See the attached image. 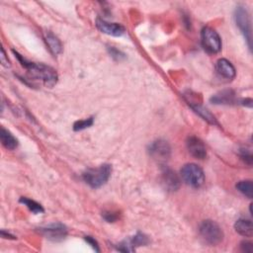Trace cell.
Masks as SVG:
<instances>
[{
  "label": "cell",
  "instance_id": "1",
  "mask_svg": "<svg viewBox=\"0 0 253 253\" xmlns=\"http://www.w3.org/2000/svg\"><path fill=\"white\" fill-rule=\"evenodd\" d=\"M12 51L15 54L17 60L20 62L21 66L25 69H27L28 74L31 76V78L35 80H41L44 85L49 88L53 87L55 84H57L59 76L57 71H55L52 67L46 66L44 64H36V63L28 62L18 51H15L14 50Z\"/></svg>",
  "mask_w": 253,
  "mask_h": 253
},
{
  "label": "cell",
  "instance_id": "2",
  "mask_svg": "<svg viewBox=\"0 0 253 253\" xmlns=\"http://www.w3.org/2000/svg\"><path fill=\"white\" fill-rule=\"evenodd\" d=\"M112 173V166L104 163L95 168H89L83 173L82 177L91 188L98 189L107 183Z\"/></svg>",
  "mask_w": 253,
  "mask_h": 253
},
{
  "label": "cell",
  "instance_id": "3",
  "mask_svg": "<svg viewBox=\"0 0 253 253\" xmlns=\"http://www.w3.org/2000/svg\"><path fill=\"white\" fill-rule=\"evenodd\" d=\"M182 180L192 188H200L205 183V173L202 168L195 163H187L181 169Z\"/></svg>",
  "mask_w": 253,
  "mask_h": 253
},
{
  "label": "cell",
  "instance_id": "4",
  "mask_svg": "<svg viewBox=\"0 0 253 253\" xmlns=\"http://www.w3.org/2000/svg\"><path fill=\"white\" fill-rule=\"evenodd\" d=\"M199 232L203 239L211 245H218L223 240V232L214 220H204L201 223Z\"/></svg>",
  "mask_w": 253,
  "mask_h": 253
},
{
  "label": "cell",
  "instance_id": "5",
  "mask_svg": "<svg viewBox=\"0 0 253 253\" xmlns=\"http://www.w3.org/2000/svg\"><path fill=\"white\" fill-rule=\"evenodd\" d=\"M235 20L236 26L243 35L248 48L251 50L252 43V33H251V21L249 17V13L245 6L238 5L235 10Z\"/></svg>",
  "mask_w": 253,
  "mask_h": 253
},
{
  "label": "cell",
  "instance_id": "6",
  "mask_svg": "<svg viewBox=\"0 0 253 253\" xmlns=\"http://www.w3.org/2000/svg\"><path fill=\"white\" fill-rule=\"evenodd\" d=\"M201 41L204 50L209 53H218L221 50V39L218 32L211 27H204L201 32Z\"/></svg>",
  "mask_w": 253,
  "mask_h": 253
},
{
  "label": "cell",
  "instance_id": "7",
  "mask_svg": "<svg viewBox=\"0 0 253 253\" xmlns=\"http://www.w3.org/2000/svg\"><path fill=\"white\" fill-rule=\"evenodd\" d=\"M149 153L153 160L159 164H164L170 158L171 148L166 140L159 138L150 145Z\"/></svg>",
  "mask_w": 253,
  "mask_h": 253
},
{
  "label": "cell",
  "instance_id": "8",
  "mask_svg": "<svg viewBox=\"0 0 253 253\" xmlns=\"http://www.w3.org/2000/svg\"><path fill=\"white\" fill-rule=\"evenodd\" d=\"M39 232L49 240L59 242L64 240L67 236V228L63 223H51L39 229Z\"/></svg>",
  "mask_w": 253,
  "mask_h": 253
},
{
  "label": "cell",
  "instance_id": "9",
  "mask_svg": "<svg viewBox=\"0 0 253 253\" xmlns=\"http://www.w3.org/2000/svg\"><path fill=\"white\" fill-rule=\"evenodd\" d=\"M150 243V238L148 236L142 233H137L135 236L131 237L128 240H125L118 244L117 249L123 252H133L135 250V247L145 246Z\"/></svg>",
  "mask_w": 253,
  "mask_h": 253
},
{
  "label": "cell",
  "instance_id": "10",
  "mask_svg": "<svg viewBox=\"0 0 253 253\" xmlns=\"http://www.w3.org/2000/svg\"><path fill=\"white\" fill-rule=\"evenodd\" d=\"M186 145L189 153L197 159H205L207 157V150L202 140L195 135L188 136Z\"/></svg>",
  "mask_w": 253,
  "mask_h": 253
},
{
  "label": "cell",
  "instance_id": "11",
  "mask_svg": "<svg viewBox=\"0 0 253 253\" xmlns=\"http://www.w3.org/2000/svg\"><path fill=\"white\" fill-rule=\"evenodd\" d=\"M96 27L103 34L112 37H121L125 34V28L122 25L118 23H110L100 18L96 20Z\"/></svg>",
  "mask_w": 253,
  "mask_h": 253
},
{
  "label": "cell",
  "instance_id": "12",
  "mask_svg": "<svg viewBox=\"0 0 253 253\" xmlns=\"http://www.w3.org/2000/svg\"><path fill=\"white\" fill-rule=\"evenodd\" d=\"M161 183L167 191L170 192H175L180 187V179L178 175L168 167H164L161 172Z\"/></svg>",
  "mask_w": 253,
  "mask_h": 253
},
{
  "label": "cell",
  "instance_id": "13",
  "mask_svg": "<svg viewBox=\"0 0 253 253\" xmlns=\"http://www.w3.org/2000/svg\"><path fill=\"white\" fill-rule=\"evenodd\" d=\"M216 71L219 74V76L227 80H233L236 75L235 67L231 62H229L226 59H219L217 62Z\"/></svg>",
  "mask_w": 253,
  "mask_h": 253
},
{
  "label": "cell",
  "instance_id": "14",
  "mask_svg": "<svg viewBox=\"0 0 253 253\" xmlns=\"http://www.w3.org/2000/svg\"><path fill=\"white\" fill-rule=\"evenodd\" d=\"M211 102L216 105H232L236 103V94L233 90H223L211 97Z\"/></svg>",
  "mask_w": 253,
  "mask_h": 253
},
{
  "label": "cell",
  "instance_id": "15",
  "mask_svg": "<svg viewBox=\"0 0 253 253\" xmlns=\"http://www.w3.org/2000/svg\"><path fill=\"white\" fill-rule=\"evenodd\" d=\"M187 102L189 103V105L196 112V113L198 114L201 118H203L205 121H207L209 124H212V125L218 124L216 117L211 113V112L208 109L203 107L200 103L193 102V101H187Z\"/></svg>",
  "mask_w": 253,
  "mask_h": 253
},
{
  "label": "cell",
  "instance_id": "16",
  "mask_svg": "<svg viewBox=\"0 0 253 253\" xmlns=\"http://www.w3.org/2000/svg\"><path fill=\"white\" fill-rule=\"evenodd\" d=\"M45 41L47 43V46L49 47L50 51L54 55V57H57V55L62 53L63 44L57 36H54L51 32H47L45 36Z\"/></svg>",
  "mask_w": 253,
  "mask_h": 253
},
{
  "label": "cell",
  "instance_id": "17",
  "mask_svg": "<svg viewBox=\"0 0 253 253\" xmlns=\"http://www.w3.org/2000/svg\"><path fill=\"white\" fill-rule=\"evenodd\" d=\"M235 229L236 233L245 237H251L253 236L252 221L247 219H239L235 223Z\"/></svg>",
  "mask_w": 253,
  "mask_h": 253
},
{
  "label": "cell",
  "instance_id": "18",
  "mask_svg": "<svg viewBox=\"0 0 253 253\" xmlns=\"http://www.w3.org/2000/svg\"><path fill=\"white\" fill-rule=\"evenodd\" d=\"M0 139H1L2 146L9 151H13L17 149L18 147V140L17 138L7 130L4 128L1 129V133H0Z\"/></svg>",
  "mask_w": 253,
  "mask_h": 253
},
{
  "label": "cell",
  "instance_id": "19",
  "mask_svg": "<svg viewBox=\"0 0 253 253\" xmlns=\"http://www.w3.org/2000/svg\"><path fill=\"white\" fill-rule=\"evenodd\" d=\"M19 202L21 204H23L24 206H26L28 209H29L33 214L35 215H38V214H42L44 213V208L42 207L41 204L37 203L36 201L34 200H31L29 198H26V197H22V198H20Z\"/></svg>",
  "mask_w": 253,
  "mask_h": 253
},
{
  "label": "cell",
  "instance_id": "20",
  "mask_svg": "<svg viewBox=\"0 0 253 253\" xmlns=\"http://www.w3.org/2000/svg\"><path fill=\"white\" fill-rule=\"evenodd\" d=\"M236 189L248 199H252L253 196V185L251 180H242L236 184Z\"/></svg>",
  "mask_w": 253,
  "mask_h": 253
},
{
  "label": "cell",
  "instance_id": "21",
  "mask_svg": "<svg viewBox=\"0 0 253 253\" xmlns=\"http://www.w3.org/2000/svg\"><path fill=\"white\" fill-rule=\"evenodd\" d=\"M93 123H94L93 117H90V118H87V119H84V120L76 121V122L73 124V130H74L75 132L83 131V130L90 128V127L93 125Z\"/></svg>",
  "mask_w": 253,
  "mask_h": 253
},
{
  "label": "cell",
  "instance_id": "22",
  "mask_svg": "<svg viewBox=\"0 0 253 253\" xmlns=\"http://www.w3.org/2000/svg\"><path fill=\"white\" fill-rule=\"evenodd\" d=\"M239 156L240 158L248 165H251L252 164V154H251V152L247 149H240L239 150Z\"/></svg>",
  "mask_w": 253,
  "mask_h": 253
},
{
  "label": "cell",
  "instance_id": "23",
  "mask_svg": "<svg viewBox=\"0 0 253 253\" xmlns=\"http://www.w3.org/2000/svg\"><path fill=\"white\" fill-rule=\"evenodd\" d=\"M102 217L107 222H115L119 219V214L116 212L109 211V212H104L102 214Z\"/></svg>",
  "mask_w": 253,
  "mask_h": 253
},
{
  "label": "cell",
  "instance_id": "24",
  "mask_svg": "<svg viewBox=\"0 0 253 253\" xmlns=\"http://www.w3.org/2000/svg\"><path fill=\"white\" fill-rule=\"evenodd\" d=\"M108 50H109L111 57L114 58L116 61H121V60L125 59V53H123L121 51H119L113 47H110Z\"/></svg>",
  "mask_w": 253,
  "mask_h": 253
},
{
  "label": "cell",
  "instance_id": "25",
  "mask_svg": "<svg viewBox=\"0 0 253 253\" xmlns=\"http://www.w3.org/2000/svg\"><path fill=\"white\" fill-rule=\"evenodd\" d=\"M84 239H85V241H86L89 245H91V247H92L93 249H95V251H97V252L100 251L99 244H98V242L95 240V238H93L92 236H85V237H84Z\"/></svg>",
  "mask_w": 253,
  "mask_h": 253
},
{
  "label": "cell",
  "instance_id": "26",
  "mask_svg": "<svg viewBox=\"0 0 253 253\" xmlns=\"http://www.w3.org/2000/svg\"><path fill=\"white\" fill-rule=\"evenodd\" d=\"M240 248L243 252L246 253H251L253 251V244L249 241H242L240 243Z\"/></svg>",
  "mask_w": 253,
  "mask_h": 253
},
{
  "label": "cell",
  "instance_id": "27",
  "mask_svg": "<svg viewBox=\"0 0 253 253\" xmlns=\"http://www.w3.org/2000/svg\"><path fill=\"white\" fill-rule=\"evenodd\" d=\"M1 63H2V66L5 67H8L10 66L8 59L6 58V53H5V51L3 48L1 49Z\"/></svg>",
  "mask_w": 253,
  "mask_h": 253
},
{
  "label": "cell",
  "instance_id": "28",
  "mask_svg": "<svg viewBox=\"0 0 253 253\" xmlns=\"http://www.w3.org/2000/svg\"><path fill=\"white\" fill-rule=\"evenodd\" d=\"M1 236H2L3 238H9V239H15V238H16L13 235H11V234L5 232L4 230L1 231Z\"/></svg>",
  "mask_w": 253,
  "mask_h": 253
}]
</instances>
